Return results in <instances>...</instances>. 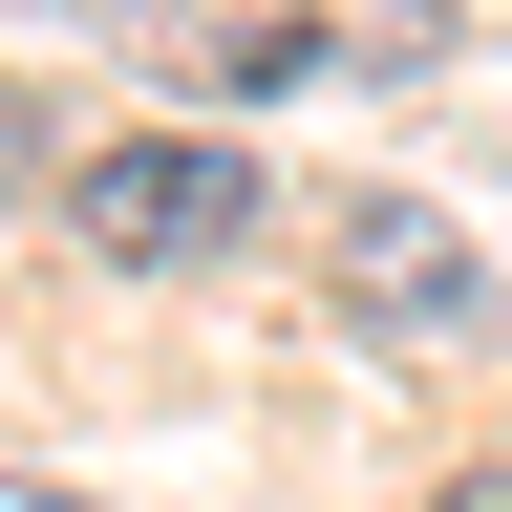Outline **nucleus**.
<instances>
[{
    "mask_svg": "<svg viewBox=\"0 0 512 512\" xmlns=\"http://www.w3.org/2000/svg\"><path fill=\"white\" fill-rule=\"evenodd\" d=\"M86 235L128 256V278H192V256H235V235H256V150H214V128L86 150Z\"/></svg>",
    "mask_w": 512,
    "mask_h": 512,
    "instance_id": "nucleus-1",
    "label": "nucleus"
},
{
    "mask_svg": "<svg viewBox=\"0 0 512 512\" xmlns=\"http://www.w3.org/2000/svg\"><path fill=\"white\" fill-rule=\"evenodd\" d=\"M448 512H512V470H470V491H448Z\"/></svg>",
    "mask_w": 512,
    "mask_h": 512,
    "instance_id": "nucleus-6",
    "label": "nucleus"
},
{
    "mask_svg": "<svg viewBox=\"0 0 512 512\" xmlns=\"http://www.w3.org/2000/svg\"><path fill=\"white\" fill-rule=\"evenodd\" d=\"M0 512H86V491H43V470H0Z\"/></svg>",
    "mask_w": 512,
    "mask_h": 512,
    "instance_id": "nucleus-5",
    "label": "nucleus"
},
{
    "mask_svg": "<svg viewBox=\"0 0 512 512\" xmlns=\"http://www.w3.org/2000/svg\"><path fill=\"white\" fill-rule=\"evenodd\" d=\"M320 64H342V43H320L299 0H235V22H214V86H256V107H278V86H320Z\"/></svg>",
    "mask_w": 512,
    "mask_h": 512,
    "instance_id": "nucleus-3",
    "label": "nucleus"
},
{
    "mask_svg": "<svg viewBox=\"0 0 512 512\" xmlns=\"http://www.w3.org/2000/svg\"><path fill=\"white\" fill-rule=\"evenodd\" d=\"M0 192H43V107L22 86H0Z\"/></svg>",
    "mask_w": 512,
    "mask_h": 512,
    "instance_id": "nucleus-4",
    "label": "nucleus"
},
{
    "mask_svg": "<svg viewBox=\"0 0 512 512\" xmlns=\"http://www.w3.org/2000/svg\"><path fill=\"white\" fill-rule=\"evenodd\" d=\"M320 299L363 320V342H448V320L491 299V256L427 214V192H363V214H320Z\"/></svg>",
    "mask_w": 512,
    "mask_h": 512,
    "instance_id": "nucleus-2",
    "label": "nucleus"
}]
</instances>
